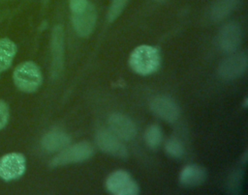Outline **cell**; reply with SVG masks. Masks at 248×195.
<instances>
[{
  "instance_id": "1",
  "label": "cell",
  "mask_w": 248,
  "mask_h": 195,
  "mask_svg": "<svg viewBox=\"0 0 248 195\" xmlns=\"http://www.w3.org/2000/svg\"><path fill=\"white\" fill-rule=\"evenodd\" d=\"M161 63L159 51L150 45H140L130 55L129 65L131 69L141 75L155 72Z\"/></svg>"
},
{
  "instance_id": "11",
  "label": "cell",
  "mask_w": 248,
  "mask_h": 195,
  "mask_svg": "<svg viewBox=\"0 0 248 195\" xmlns=\"http://www.w3.org/2000/svg\"><path fill=\"white\" fill-rule=\"evenodd\" d=\"M150 109L156 116L167 122L176 121L180 113L176 102L167 96L155 97L150 101Z\"/></svg>"
},
{
  "instance_id": "7",
  "label": "cell",
  "mask_w": 248,
  "mask_h": 195,
  "mask_svg": "<svg viewBox=\"0 0 248 195\" xmlns=\"http://www.w3.org/2000/svg\"><path fill=\"white\" fill-rule=\"evenodd\" d=\"M96 144L103 152L116 157H126L127 150L120 139L108 129H100L95 137Z\"/></svg>"
},
{
  "instance_id": "9",
  "label": "cell",
  "mask_w": 248,
  "mask_h": 195,
  "mask_svg": "<svg viewBox=\"0 0 248 195\" xmlns=\"http://www.w3.org/2000/svg\"><path fill=\"white\" fill-rule=\"evenodd\" d=\"M110 131L120 140L130 141L137 135V127L134 122L121 113H112L108 120Z\"/></svg>"
},
{
  "instance_id": "14",
  "label": "cell",
  "mask_w": 248,
  "mask_h": 195,
  "mask_svg": "<svg viewBox=\"0 0 248 195\" xmlns=\"http://www.w3.org/2000/svg\"><path fill=\"white\" fill-rule=\"evenodd\" d=\"M205 179V171L199 165L185 166L179 175V181L183 185L196 186L203 182Z\"/></svg>"
},
{
  "instance_id": "8",
  "label": "cell",
  "mask_w": 248,
  "mask_h": 195,
  "mask_svg": "<svg viewBox=\"0 0 248 195\" xmlns=\"http://www.w3.org/2000/svg\"><path fill=\"white\" fill-rule=\"evenodd\" d=\"M242 30L235 22L226 23L219 31L218 43L222 50L226 52L235 51L241 44Z\"/></svg>"
},
{
  "instance_id": "4",
  "label": "cell",
  "mask_w": 248,
  "mask_h": 195,
  "mask_svg": "<svg viewBox=\"0 0 248 195\" xmlns=\"http://www.w3.org/2000/svg\"><path fill=\"white\" fill-rule=\"evenodd\" d=\"M107 189L114 195H136L139 185L129 173L123 170L112 172L106 181Z\"/></svg>"
},
{
  "instance_id": "22",
  "label": "cell",
  "mask_w": 248,
  "mask_h": 195,
  "mask_svg": "<svg viewBox=\"0 0 248 195\" xmlns=\"http://www.w3.org/2000/svg\"><path fill=\"white\" fill-rule=\"evenodd\" d=\"M42 1H43L44 3H46V2H47V0H42Z\"/></svg>"
},
{
  "instance_id": "16",
  "label": "cell",
  "mask_w": 248,
  "mask_h": 195,
  "mask_svg": "<svg viewBox=\"0 0 248 195\" xmlns=\"http://www.w3.org/2000/svg\"><path fill=\"white\" fill-rule=\"evenodd\" d=\"M238 0H217L211 9V18L214 21H220L226 17L236 6Z\"/></svg>"
},
{
  "instance_id": "19",
  "label": "cell",
  "mask_w": 248,
  "mask_h": 195,
  "mask_svg": "<svg viewBox=\"0 0 248 195\" xmlns=\"http://www.w3.org/2000/svg\"><path fill=\"white\" fill-rule=\"evenodd\" d=\"M129 0H112L108 13V19L113 21L122 13Z\"/></svg>"
},
{
  "instance_id": "3",
  "label": "cell",
  "mask_w": 248,
  "mask_h": 195,
  "mask_svg": "<svg viewBox=\"0 0 248 195\" xmlns=\"http://www.w3.org/2000/svg\"><path fill=\"white\" fill-rule=\"evenodd\" d=\"M94 153L93 147L88 142H79L78 144L67 146L51 160V165L63 166L69 163L84 161L92 156Z\"/></svg>"
},
{
  "instance_id": "18",
  "label": "cell",
  "mask_w": 248,
  "mask_h": 195,
  "mask_svg": "<svg viewBox=\"0 0 248 195\" xmlns=\"http://www.w3.org/2000/svg\"><path fill=\"white\" fill-rule=\"evenodd\" d=\"M167 153L174 158H179L184 153V147L177 138H170L165 144Z\"/></svg>"
},
{
  "instance_id": "5",
  "label": "cell",
  "mask_w": 248,
  "mask_h": 195,
  "mask_svg": "<svg viewBox=\"0 0 248 195\" xmlns=\"http://www.w3.org/2000/svg\"><path fill=\"white\" fill-rule=\"evenodd\" d=\"M25 168V157L19 153H10L0 158V178L6 181L20 178Z\"/></svg>"
},
{
  "instance_id": "20",
  "label": "cell",
  "mask_w": 248,
  "mask_h": 195,
  "mask_svg": "<svg viewBox=\"0 0 248 195\" xmlns=\"http://www.w3.org/2000/svg\"><path fill=\"white\" fill-rule=\"evenodd\" d=\"M9 120V106L8 104L0 99V129L5 127Z\"/></svg>"
},
{
  "instance_id": "15",
  "label": "cell",
  "mask_w": 248,
  "mask_h": 195,
  "mask_svg": "<svg viewBox=\"0 0 248 195\" xmlns=\"http://www.w3.org/2000/svg\"><path fill=\"white\" fill-rule=\"evenodd\" d=\"M16 53V45L11 40L0 39V72L8 70Z\"/></svg>"
},
{
  "instance_id": "6",
  "label": "cell",
  "mask_w": 248,
  "mask_h": 195,
  "mask_svg": "<svg viewBox=\"0 0 248 195\" xmlns=\"http://www.w3.org/2000/svg\"><path fill=\"white\" fill-rule=\"evenodd\" d=\"M248 66L245 53H235L225 58L218 67V74L226 80H232L242 75Z\"/></svg>"
},
{
  "instance_id": "10",
  "label": "cell",
  "mask_w": 248,
  "mask_h": 195,
  "mask_svg": "<svg viewBox=\"0 0 248 195\" xmlns=\"http://www.w3.org/2000/svg\"><path fill=\"white\" fill-rule=\"evenodd\" d=\"M51 73L53 77H57L62 70L64 61V34L63 28L56 25L52 29L51 34Z\"/></svg>"
},
{
  "instance_id": "23",
  "label": "cell",
  "mask_w": 248,
  "mask_h": 195,
  "mask_svg": "<svg viewBox=\"0 0 248 195\" xmlns=\"http://www.w3.org/2000/svg\"><path fill=\"white\" fill-rule=\"evenodd\" d=\"M157 1H163V0H157Z\"/></svg>"
},
{
  "instance_id": "13",
  "label": "cell",
  "mask_w": 248,
  "mask_h": 195,
  "mask_svg": "<svg viewBox=\"0 0 248 195\" xmlns=\"http://www.w3.org/2000/svg\"><path fill=\"white\" fill-rule=\"evenodd\" d=\"M71 138L61 130L53 129L46 132L41 141L42 147L46 152H59L70 145Z\"/></svg>"
},
{
  "instance_id": "12",
  "label": "cell",
  "mask_w": 248,
  "mask_h": 195,
  "mask_svg": "<svg viewBox=\"0 0 248 195\" xmlns=\"http://www.w3.org/2000/svg\"><path fill=\"white\" fill-rule=\"evenodd\" d=\"M97 19V13L93 5L89 4L78 14H72V22L76 33L80 37H87L94 29Z\"/></svg>"
},
{
  "instance_id": "2",
  "label": "cell",
  "mask_w": 248,
  "mask_h": 195,
  "mask_svg": "<svg viewBox=\"0 0 248 195\" xmlns=\"http://www.w3.org/2000/svg\"><path fill=\"white\" fill-rule=\"evenodd\" d=\"M13 79L20 91L33 93L41 86L43 76L39 67L35 63L23 62L15 69Z\"/></svg>"
},
{
  "instance_id": "21",
  "label": "cell",
  "mask_w": 248,
  "mask_h": 195,
  "mask_svg": "<svg viewBox=\"0 0 248 195\" xmlns=\"http://www.w3.org/2000/svg\"><path fill=\"white\" fill-rule=\"evenodd\" d=\"M88 5L87 0H71L70 9L72 14H78L82 12Z\"/></svg>"
},
{
  "instance_id": "17",
  "label": "cell",
  "mask_w": 248,
  "mask_h": 195,
  "mask_svg": "<svg viewBox=\"0 0 248 195\" xmlns=\"http://www.w3.org/2000/svg\"><path fill=\"white\" fill-rule=\"evenodd\" d=\"M163 139V134L161 128L157 125H149L144 132V141L149 148L155 149L161 143Z\"/></svg>"
}]
</instances>
